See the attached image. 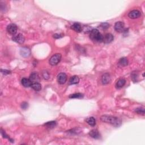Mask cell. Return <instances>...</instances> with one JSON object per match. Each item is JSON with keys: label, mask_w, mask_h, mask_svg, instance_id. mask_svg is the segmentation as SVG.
I'll use <instances>...</instances> for the list:
<instances>
[{"label": "cell", "mask_w": 145, "mask_h": 145, "mask_svg": "<svg viewBox=\"0 0 145 145\" xmlns=\"http://www.w3.org/2000/svg\"><path fill=\"white\" fill-rule=\"evenodd\" d=\"M100 119L103 122L109 123L115 127H119L121 125V120L117 117L103 115L101 117Z\"/></svg>", "instance_id": "1"}, {"label": "cell", "mask_w": 145, "mask_h": 145, "mask_svg": "<svg viewBox=\"0 0 145 145\" xmlns=\"http://www.w3.org/2000/svg\"><path fill=\"white\" fill-rule=\"evenodd\" d=\"M90 37L93 41L96 43L102 42L103 40V36L97 29H93L91 31Z\"/></svg>", "instance_id": "2"}, {"label": "cell", "mask_w": 145, "mask_h": 145, "mask_svg": "<svg viewBox=\"0 0 145 145\" xmlns=\"http://www.w3.org/2000/svg\"><path fill=\"white\" fill-rule=\"evenodd\" d=\"M61 55L59 53H57L51 57V58L49 59V63L52 66H55L58 64L61 61Z\"/></svg>", "instance_id": "3"}, {"label": "cell", "mask_w": 145, "mask_h": 145, "mask_svg": "<svg viewBox=\"0 0 145 145\" xmlns=\"http://www.w3.org/2000/svg\"><path fill=\"white\" fill-rule=\"evenodd\" d=\"M12 40L17 43L23 44L25 42V39L23 35H22L21 33H19V34H18L17 35L14 36L12 37Z\"/></svg>", "instance_id": "4"}, {"label": "cell", "mask_w": 145, "mask_h": 145, "mask_svg": "<svg viewBox=\"0 0 145 145\" xmlns=\"http://www.w3.org/2000/svg\"><path fill=\"white\" fill-rule=\"evenodd\" d=\"M7 31L10 34L14 35L17 32V26L15 24H10L7 27Z\"/></svg>", "instance_id": "5"}, {"label": "cell", "mask_w": 145, "mask_h": 145, "mask_svg": "<svg viewBox=\"0 0 145 145\" xmlns=\"http://www.w3.org/2000/svg\"><path fill=\"white\" fill-rule=\"evenodd\" d=\"M67 81V76L66 74L63 73H61L57 76V81L61 85L65 83Z\"/></svg>", "instance_id": "6"}, {"label": "cell", "mask_w": 145, "mask_h": 145, "mask_svg": "<svg viewBox=\"0 0 145 145\" xmlns=\"http://www.w3.org/2000/svg\"><path fill=\"white\" fill-rule=\"evenodd\" d=\"M115 29L118 32H122L124 31V23L122 22H117L115 23Z\"/></svg>", "instance_id": "7"}, {"label": "cell", "mask_w": 145, "mask_h": 145, "mask_svg": "<svg viewBox=\"0 0 145 145\" xmlns=\"http://www.w3.org/2000/svg\"><path fill=\"white\" fill-rule=\"evenodd\" d=\"M141 15V13L137 10H134L129 13L128 16L131 19H137Z\"/></svg>", "instance_id": "8"}, {"label": "cell", "mask_w": 145, "mask_h": 145, "mask_svg": "<svg viewBox=\"0 0 145 145\" xmlns=\"http://www.w3.org/2000/svg\"><path fill=\"white\" fill-rule=\"evenodd\" d=\"M114 37L111 33H107L103 36V41L106 44H108L112 42L114 40Z\"/></svg>", "instance_id": "9"}, {"label": "cell", "mask_w": 145, "mask_h": 145, "mask_svg": "<svg viewBox=\"0 0 145 145\" xmlns=\"http://www.w3.org/2000/svg\"><path fill=\"white\" fill-rule=\"evenodd\" d=\"M111 81V78L110 74L108 73H106L103 74L102 77V82L103 85H107L110 83Z\"/></svg>", "instance_id": "10"}, {"label": "cell", "mask_w": 145, "mask_h": 145, "mask_svg": "<svg viewBox=\"0 0 145 145\" xmlns=\"http://www.w3.org/2000/svg\"><path fill=\"white\" fill-rule=\"evenodd\" d=\"M29 79L32 83L38 82L40 80V77L38 73L36 72H33L29 76Z\"/></svg>", "instance_id": "11"}, {"label": "cell", "mask_w": 145, "mask_h": 145, "mask_svg": "<svg viewBox=\"0 0 145 145\" xmlns=\"http://www.w3.org/2000/svg\"><path fill=\"white\" fill-rule=\"evenodd\" d=\"M20 53L22 56L24 57H27L29 56V55L31 54L29 48H22L21 49V51H20Z\"/></svg>", "instance_id": "12"}, {"label": "cell", "mask_w": 145, "mask_h": 145, "mask_svg": "<svg viewBox=\"0 0 145 145\" xmlns=\"http://www.w3.org/2000/svg\"><path fill=\"white\" fill-rule=\"evenodd\" d=\"M89 135L91 137L95 139H99L100 138V134L99 133V132L96 129H94L90 131L89 133Z\"/></svg>", "instance_id": "13"}, {"label": "cell", "mask_w": 145, "mask_h": 145, "mask_svg": "<svg viewBox=\"0 0 145 145\" xmlns=\"http://www.w3.org/2000/svg\"><path fill=\"white\" fill-rule=\"evenodd\" d=\"M126 81L124 79L121 78L119 79L117 82L116 84V88L117 89H120L122 88L124 86V85H125Z\"/></svg>", "instance_id": "14"}, {"label": "cell", "mask_w": 145, "mask_h": 145, "mask_svg": "<svg viewBox=\"0 0 145 145\" xmlns=\"http://www.w3.org/2000/svg\"><path fill=\"white\" fill-rule=\"evenodd\" d=\"M71 28L73 30L77 32H81L82 31V28L81 27L80 24H79L78 23H74L71 26Z\"/></svg>", "instance_id": "15"}, {"label": "cell", "mask_w": 145, "mask_h": 145, "mask_svg": "<svg viewBox=\"0 0 145 145\" xmlns=\"http://www.w3.org/2000/svg\"><path fill=\"white\" fill-rule=\"evenodd\" d=\"M22 84L23 86L25 87H29L31 86L32 83L29 79L25 78L22 79Z\"/></svg>", "instance_id": "16"}, {"label": "cell", "mask_w": 145, "mask_h": 145, "mask_svg": "<svg viewBox=\"0 0 145 145\" xmlns=\"http://www.w3.org/2000/svg\"><path fill=\"white\" fill-rule=\"evenodd\" d=\"M118 64L119 66H121V67L127 66V65H128V59L125 58V57H122V58L120 59V60H119L118 61Z\"/></svg>", "instance_id": "17"}, {"label": "cell", "mask_w": 145, "mask_h": 145, "mask_svg": "<svg viewBox=\"0 0 145 145\" xmlns=\"http://www.w3.org/2000/svg\"><path fill=\"white\" fill-rule=\"evenodd\" d=\"M79 82V79L78 77L74 75V76L71 77L70 80H69V84L70 85H75L77 84Z\"/></svg>", "instance_id": "18"}, {"label": "cell", "mask_w": 145, "mask_h": 145, "mask_svg": "<svg viewBox=\"0 0 145 145\" xmlns=\"http://www.w3.org/2000/svg\"><path fill=\"white\" fill-rule=\"evenodd\" d=\"M86 122L88 125H90V126H94L96 125V120L93 117H90L86 119Z\"/></svg>", "instance_id": "19"}, {"label": "cell", "mask_w": 145, "mask_h": 145, "mask_svg": "<svg viewBox=\"0 0 145 145\" xmlns=\"http://www.w3.org/2000/svg\"><path fill=\"white\" fill-rule=\"evenodd\" d=\"M31 87L33 89V90L36 91H39L41 90V86L39 82L33 83Z\"/></svg>", "instance_id": "20"}, {"label": "cell", "mask_w": 145, "mask_h": 145, "mask_svg": "<svg viewBox=\"0 0 145 145\" xmlns=\"http://www.w3.org/2000/svg\"><path fill=\"white\" fill-rule=\"evenodd\" d=\"M44 125L47 127V128H53L54 127L56 126V121H50V122H48L46 124H44Z\"/></svg>", "instance_id": "21"}, {"label": "cell", "mask_w": 145, "mask_h": 145, "mask_svg": "<svg viewBox=\"0 0 145 145\" xmlns=\"http://www.w3.org/2000/svg\"><path fill=\"white\" fill-rule=\"evenodd\" d=\"M83 97V95L81 93H76L72 95H70L69 96L70 98H82Z\"/></svg>", "instance_id": "22"}, {"label": "cell", "mask_w": 145, "mask_h": 145, "mask_svg": "<svg viewBox=\"0 0 145 145\" xmlns=\"http://www.w3.org/2000/svg\"><path fill=\"white\" fill-rule=\"evenodd\" d=\"M135 112H136V113H137L138 114L144 115H145V109L144 108H136V110H135Z\"/></svg>", "instance_id": "23"}, {"label": "cell", "mask_w": 145, "mask_h": 145, "mask_svg": "<svg viewBox=\"0 0 145 145\" xmlns=\"http://www.w3.org/2000/svg\"><path fill=\"white\" fill-rule=\"evenodd\" d=\"M100 27L102 28V29H106L110 27V25L108 23H102L100 25Z\"/></svg>", "instance_id": "24"}, {"label": "cell", "mask_w": 145, "mask_h": 145, "mask_svg": "<svg viewBox=\"0 0 145 145\" xmlns=\"http://www.w3.org/2000/svg\"><path fill=\"white\" fill-rule=\"evenodd\" d=\"M43 76L44 77V78L45 79H48L49 78V73L47 71H44L43 73Z\"/></svg>", "instance_id": "25"}, {"label": "cell", "mask_w": 145, "mask_h": 145, "mask_svg": "<svg viewBox=\"0 0 145 145\" xmlns=\"http://www.w3.org/2000/svg\"><path fill=\"white\" fill-rule=\"evenodd\" d=\"M21 108L23 110H26L28 108V103L26 102H23L21 104Z\"/></svg>", "instance_id": "26"}, {"label": "cell", "mask_w": 145, "mask_h": 145, "mask_svg": "<svg viewBox=\"0 0 145 145\" xmlns=\"http://www.w3.org/2000/svg\"><path fill=\"white\" fill-rule=\"evenodd\" d=\"M131 76H132V78L133 80L134 81V82H136V81H137V78L138 75H136V73H135L133 72L132 73V75H131Z\"/></svg>", "instance_id": "27"}, {"label": "cell", "mask_w": 145, "mask_h": 145, "mask_svg": "<svg viewBox=\"0 0 145 145\" xmlns=\"http://www.w3.org/2000/svg\"><path fill=\"white\" fill-rule=\"evenodd\" d=\"M1 72L2 73V74H9L10 73V71L6 70H1Z\"/></svg>", "instance_id": "28"}, {"label": "cell", "mask_w": 145, "mask_h": 145, "mask_svg": "<svg viewBox=\"0 0 145 145\" xmlns=\"http://www.w3.org/2000/svg\"><path fill=\"white\" fill-rule=\"evenodd\" d=\"M1 134H2V136H3V138H9V137H7L6 134L5 133V132H4V131H2V130H1Z\"/></svg>", "instance_id": "29"}, {"label": "cell", "mask_w": 145, "mask_h": 145, "mask_svg": "<svg viewBox=\"0 0 145 145\" xmlns=\"http://www.w3.org/2000/svg\"><path fill=\"white\" fill-rule=\"evenodd\" d=\"M53 37H55L56 39H58L60 38V37H62V35H60V34H55L53 35Z\"/></svg>", "instance_id": "30"}]
</instances>
